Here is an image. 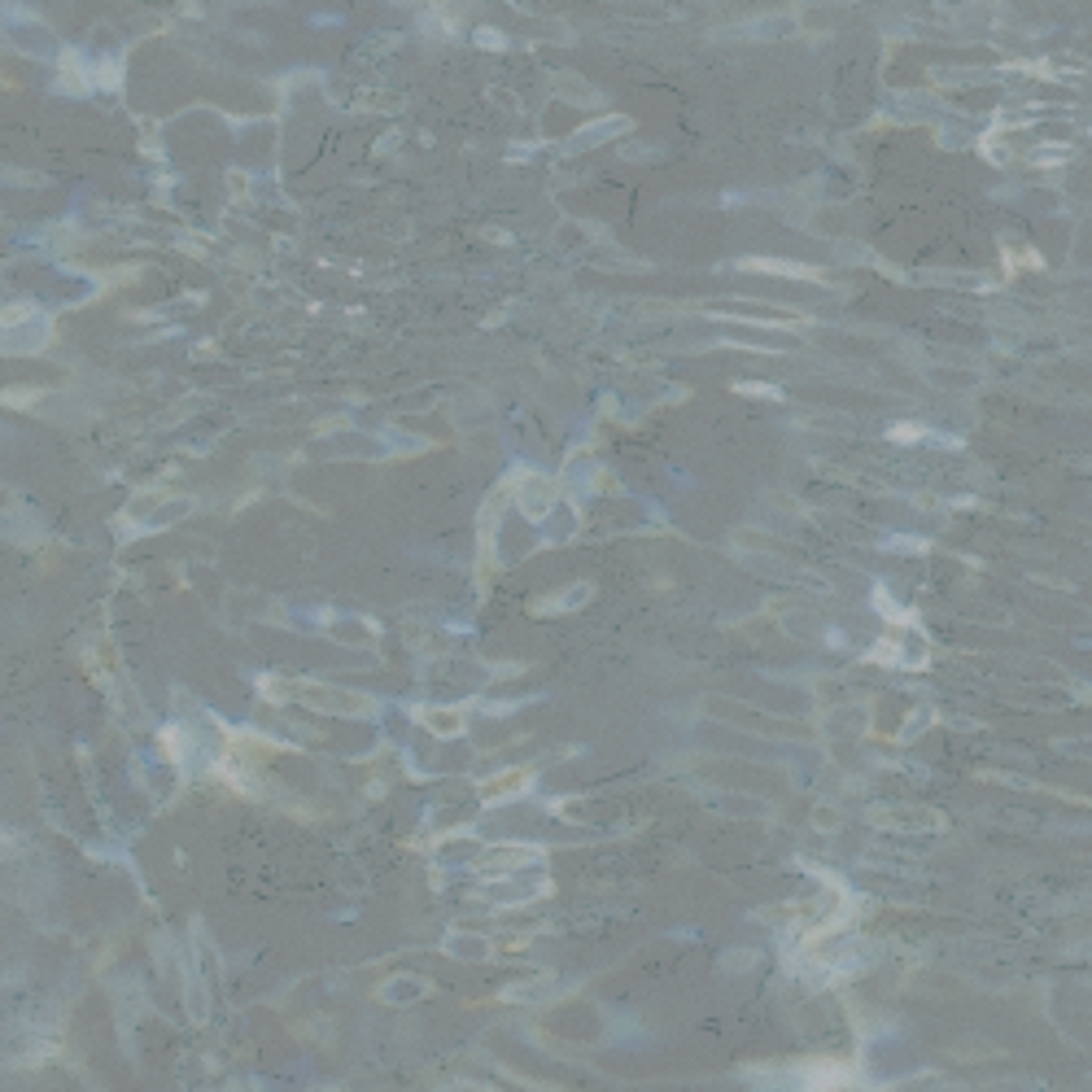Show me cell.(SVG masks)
<instances>
[{"label": "cell", "mask_w": 1092, "mask_h": 1092, "mask_svg": "<svg viewBox=\"0 0 1092 1092\" xmlns=\"http://www.w3.org/2000/svg\"><path fill=\"white\" fill-rule=\"evenodd\" d=\"M533 783V770H524V765H515V770H503V774H494V778H485L481 783V800H512V795H520L524 786Z\"/></svg>", "instance_id": "obj_2"}, {"label": "cell", "mask_w": 1092, "mask_h": 1092, "mask_svg": "<svg viewBox=\"0 0 1092 1092\" xmlns=\"http://www.w3.org/2000/svg\"><path fill=\"white\" fill-rule=\"evenodd\" d=\"M23 398H39V389H14V393L5 389V393H0V402H5V407H9V402H14V407H27Z\"/></svg>", "instance_id": "obj_4"}, {"label": "cell", "mask_w": 1092, "mask_h": 1092, "mask_svg": "<svg viewBox=\"0 0 1092 1092\" xmlns=\"http://www.w3.org/2000/svg\"><path fill=\"white\" fill-rule=\"evenodd\" d=\"M424 725H429L433 734H463V717L454 713V708H433V713H424Z\"/></svg>", "instance_id": "obj_3"}, {"label": "cell", "mask_w": 1092, "mask_h": 1092, "mask_svg": "<svg viewBox=\"0 0 1092 1092\" xmlns=\"http://www.w3.org/2000/svg\"><path fill=\"white\" fill-rule=\"evenodd\" d=\"M293 695H298L307 708L328 713V717H359V713H372V708H376L368 695H359V691H337V686H315V682H302Z\"/></svg>", "instance_id": "obj_1"}]
</instances>
